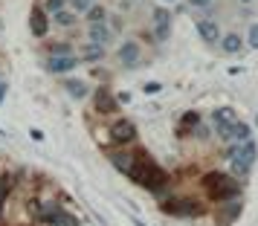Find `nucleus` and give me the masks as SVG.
Segmentation results:
<instances>
[{
  "mask_svg": "<svg viewBox=\"0 0 258 226\" xmlns=\"http://www.w3.org/2000/svg\"><path fill=\"white\" fill-rule=\"evenodd\" d=\"M128 180L131 183H137L140 189L157 194V197L171 189V177H168V171L157 166L148 151H140V154H137V166H134V171H131Z\"/></svg>",
  "mask_w": 258,
  "mask_h": 226,
  "instance_id": "obj_1",
  "label": "nucleus"
},
{
  "mask_svg": "<svg viewBox=\"0 0 258 226\" xmlns=\"http://www.w3.org/2000/svg\"><path fill=\"white\" fill-rule=\"evenodd\" d=\"M200 186H203V191H206V197H209L212 203L235 200V197H241V191H244V183L235 180L232 174H226V171H209V174H203Z\"/></svg>",
  "mask_w": 258,
  "mask_h": 226,
  "instance_id": "obj_2",
  "label": "nucleus"
},
{
  "mask_svg": "<svg viewBox=\"0 0 258 226\" xmlns=\"http://www.w3.org/2000/svg\"><path fill=\"white\" fill-rule=\"evenodd\" d=\"M232 157H229V166H232V177L244 180L252 168H255L258 160V145L255 139H246V142H232Z\"/></svg>",
  "mask_w": 258,
  "mask_h": 226,
  "instance_id": "obj_3",
  "label": "nucleus"
},
{
  "mask_svg": "<svg viewBox=\"0 0 258 226\" xmlns=\"http://www.w3.org/2000/svg\"><path fill=\"white\" fill-rule=\"evenodd\" d=\"M160 212L171 214V217H198L206 212V206H203V200H195V197H168L160 203Z\"/></svg>",
  "mask_w": 258,
  "mask_h": 226,
  "instance_id": "obj_4",
  "label": "nucleus"
},
{
  "mask_svg": "<svg viewBox=\"0 0 258 226\" xmlns=\"http://www.w3.org/2000/svg\"><path fill=\"white\" fill-rule=\"evenodd\" d=\"M38 217L44 220L47 226H82V220L76 217V214H70L67 209H61L55 200L49 203H38Z\"/></svg>",
  "mask_w": 258,
  "mask_h": 226,
  "instance_id": "obj_5",
  "label": "nucleus"
},
{
  "mask_svg": "<svg viewBox=\"0 0 258 226\" xmlns=\"http://www.w3.org/2000/svg\"><path fill=\"white\" fill-rule=\"evenodd\" d=\"M235 119H238V113H235L232 107H215L209 113V128H212V133L218 136V142L229 145V131H232Z\"/></svg>",
  "mask_w": 258,
  "mask_h": 226,
  "instance_id": "obj_6",
  "label": "nucleus"
},
{
  "mask_svg": "<svg viewBox=\"0 0 258 226\" xmlns=\"http://www.w3.org/2000/svg\"><path fill=\"white\" fill-rule=\"evenodd\" d=\"M137 136H140V131H137V125H134L131 119H113L110 128H107V139H110V145H116V148L134 145Z\"/></svg>",
  "mask_w": 258,
  "mask_h": 226,
  "instance_id": "obj_7",
  "label": "nucleus"
},
{
  "mask_svg": "<svg viewBox=\"0 0 258 226\" xmlns=\"http://www.w3.org/2000/svg\"><path fill=\"white\" fill-rule=\"evenodd\" d=\"M116 61L122 70H137L142 61V44L137 38H122V44H116Z\"/></svg>",
  "mask_w": 258,
  "mask_h": 226,
  "instance_id": "obj_8",
  "label": "nucleus"
},
{
  "mask_svg": "<svg viewBox=\"0 0 258 226\" xmlns=\"http://www.w3.org/2000/svg\"><path fill=\"white\" fill-rule=\"evenodd\" d=\"M76 67H82V61H79V55L73 52V55H47L44 58V70L49 72V76H70V72H76Z\"/></svg>",
  "mask_w": 258,
  "mask_h": 226,
  "instance_id": "obj_9",
  "label": "nucleus"
},
{
  "mask_svg": "<svg viewBox=\"0 0 258 226\" xmlns=\"http://www.w3.org/2000/svg\"><path fill=\"white\" fill-rule=\"evenodd\" d=\"M137 148H110L107 151V160H110V166L116 168L119 174H125V177H131V171H134V166H137Z\"/></svg>",
  "mask_w": 258,
  "mask_h": 226,
  "instance_id": "obj_10",
  "label": "nucleus"
},
{
  "mask_svg": "<svg viewBox=\"0 0 258 226\" xmlns=\"http://www.w3.org/2000/svg\"><path fill=\"white\" fill-rule=\"evenodd\" d=\"M244 212V200L235 197V200H223L215 206V226H232Z\"/></svg>",
  "mask_w": 258,
  "mask_h": 226,
  "instance_id": "obj_11",
  "label": "nucleus"
},
{
  "mask_svg": "<svg viewBox=\"0 0 258 226\" xmlns=\"http://www.w3.org/2000/svg\"><path fill=\"white\" fill-rule=\"evenodd\" d=\"M195 32L200 35V41L203 44H218L221 41V24L215 21V18H200V21H195Z\"/></svg>",
  "mask_w": 258,
  "mask_h": 226,
  "instance_id": "obj_12",
  "label": "nucleus"
},
{
  "mask_svg": "<svg viewBox=\"0 0 258 226\" xmlns=\"http://www.w3.org/2000/svg\"><path fill=\"white\" fill-rule=\"evenodd\" d=\"M49 15L41 9V6H32V12H29V35L32 38H47L49 35Z\"/></svg>",
  "mask_w": 258,
  "mask_h": 226,
  "instance_id": "obj_13",
  "label": "nucleus"
},
{
  "mask_svg": "<svg viewBox=\"0 0 258 226\" xmlns=\"http://www.w3.org/2000/svg\"><path fill=\"white\" fill-rule=\"evenodd\" d=\"M116 41V35L110 32V26L107 24H90L87 26V44H96V47H110Z\"/></svg>",
  "mask_w": 258,
  "mask_h": 226,
  "instance_id": "obj_14",
  "label": "nucleus"
},
{
  "mask_svg": "<svg viewBox=\"0 0 258 226\" xmlns=\"http://www.w3.org/2000/svg\"><path fill=\"white\" fill-rule=\"evenodd\" d=\"M93 105H96V113H102V116H110L113 110H116V96L110 93L107 87H99V90H93Z\"/></svg>",
  "mask_w": 258,
  "mask_h": 226,
  "instance_id": "obj_15",
  "label": "nucleus"
},
{
  "mask_svg": "<svg viewBox=\"0 0 258 226\" xmlns=\"http://www.w3.org/2000/svg\"><path fill=\"white\" fill-rule=\"evenodd\" d=\"M61 87H64V93L70 96V99H76V102H84L87 96H90V87H87V82H82V79H61Z\"/></svg>",
  "mask_w": 258,
  "mask_h": 226,
  "instance_id": "obj_16",
  "label": "nucleus"
},
{
  "mask_svg": "<svg viewBox=\"0 0 258 226\" xmlns=\"http://www.w3.org/2000/svg\"><path fill=\"white\" fill-rule=\"evenodd\" d=\"M218 47H221L223 55H241V52L246 49V44H244V38L238 35V32H226V35H221Z\"/></svg>",
  "mask_w": 258,
  "mask_h": 226,
  "instance_id": "obj_17",
  "label": "nucleus"
},
{
  "mask_svg": "<svg viewBox=\"0 0 258 226\" xmlns=\"http://www.w3.org/2000/svg\"><path fill=\"white\" fill-rule=\"evenodd\" d=\"M76 55L82 64H99V61H105L107 49L105 47H96V44H82V47L76 49Z\"/></svg>",
  "mask_w": 258,
  "mask_h": 226,
  "instance_id": "obj_18",
  "label": "nucleus"
},
{
  "mask_svg": "<svg viewBox=\"0 0 258 226\" xmlns=\"http://www.w3.org/2000/svg\"><path fill=\"white\" fill-rule=\"evenodd\" d=\"M168 38H171V21H154V26H151L154 47H163V44H168Z\"/></svg>",
  "mask_w": 258,
  "mask_h": 226,
  "instance_id": "obj_19",
  "label": "nucleus"
},
{
  "mask_svg": "<svg viewBox=\"0 0 258 226\" xmlns=\"http://www.w3.org/2000/svg\"><path fill=\"white\" fill-rule=\"evenodd\" d=\"M44 52L47 55H73L76 47H73V41H67V38H55V41H47L44 44Z\"/></svg>",
  "mask_w": 258,
  "mask_h": 226,
  "instance_id": "obj_20",
  "label": "nucleus"
},
{
  "mask_svg": "<svg viewBox=\"0 0 258 226\" xmlns=\"http://www.w3.org/2000/svg\"><path fill=\"white\" fill-rule=\"evenodd\" d=\"M246 139H252V125L244 119H235L232 131H229V142H246Z\"/></svg>",
  "mask_w": 258,
  "mask_h": 226,
  "instance_id": "obj_21",
  "label": "nucleus"
},
{
  "mask_svg": "<svg viewBox=\"0 0 258 226\" xmlns=\"http://www.w3.org/2000/svg\"><path fill=\"white\" fill-rule=\"evenodd\" d=\"M49 24H52V26H61V29H73V26L79 24V15L70 12V9H61V12L49 15Z\"/></svg>",
  "mask_w": 258,
  "mask_h": 226,
  "instance_id": "obj_22",
  "label": "nucleus"
},
{
  "mask_svg": "<svg viewBox=\"0 0 258 226\" xmlns=\"http://www.w3.org/2000/svg\"><path fill=\"white\" fill-rule=\"evenodd\" d=\"M107 15H110V12H107L102 3H99V6L93 3V6L84 12V21H87V26H90V24H107Z\"/></svg>",
  "mask_w": 258,
  "mask_h": 226,
  "instance_id": "obj_23",
  "label": "nucleus"
},
{
  "mask_svg": "<svg viewBox=\"0 0 258 226\" xmlns=\"http://www.w3.org/2000/svg\"><path fill=\"white\" fill-rule=\"evenodd\" d=\"M38 6L47 15H55V12H61V9H67V0H41Z\"/></svg>",
  "mask_w": 258,
  "mask_h": 226,
  "instance_id": "obj_24",
  "label": "nucleus"
},
{
  "mask_svg": "<svg viewBox=\"0 0 258 226\" xmlns=\"http://www.w3.org/2000/svg\"><path fill=\"white\" fill-rule=\"evenodd\" d=\"M93 3H96V0H67V9H70V12H76L79 18H82V15L87 12L90 6H93Z\"/></svg>",
  "mask_w": 258,
  "mask_h": 226,
  "instance_id": "obj_25",
  "label": "nucleus"
},
{
  "mask_svg": "<svg viewBox=\"0 0 258 226\" xmlns=\"http://www.w3.org/2000/svg\"><path fill=\"white\" fill-rule=\"evenodd\" d=\"M9 194H12V177H0V214H3V206H6Z\"/></svg>",
  "mask_w": 258,
  "mask_h": 226,
  "instance_id": "obj_26",
  "label": "nucleus"
},
{
  "mask_svg": "<svg viewBox=\"0 0 258 226\" xmlns=\"http://www.w3.org/2000/svg\"><path fill=\"white\" fill-rule=\"evenodd\" d=\"M244 44H246V49H258V24H249Z\"/></svg>",
  "mask_w": 258,
  "mask_h": 226,
  "instance_id": "obj_27",
  "label": "nucleus"
},
{
  "mask_svg": "<svg viewBox=\"0 0 258 226\" xmlns=\"http://www.w3.org/2000/svg\"><path fill=\"white\" fill-rule=\"evenodd\" d=\"M107 26H110L113 35H119V32L125 29V18H122V15H107Z\"/></svg>",
  "mask_w": 258,
  "mask_h": 226,
  "instance_id": "obj_28",
  "label": "nucleus"
},
{
  "mask_svg": "<svg viewBox=\"0 0 258 226\" xmlns=\"http://www.w3.org/2000/svg\"><path fill=\"white\" fill-rule=\"evenodd\" d=\"M142 93H145V96H160V93H163V84H160V82H145V84H142Z\"/></svg>",
  "mask_w": 258,
  "mask_h": 226,
  "instance_id": "obj_29",
  "label": "nucleus"
},
{
  "mask_svg": "<svg viewBox=\"0 0 258 226\" xmlns=\"http://www.w3.org/2000/svg\"><path fill=\"white\" fill-rule=\"evenodd\" d=\"M198 122H203V119H200V113H198V110H188L186 116H183V125H186V128H195Z\"/></svg>",
  "mask_w": 258,
  "mask_h": 226,
  "instance_id": "obj_30",
  "label": "nucleus"
},
{
  "mask_svg": "<svg viewBox=\"0 0 258 226\" xmlns=\"http://www.w3.org/2000/svg\"><path fill=\"white\" fill-rule=\"evenodd\" d=\"M186 3L191 6V9H209L215 0H186Z\"/></svg>",
  "mask_w": 258,
  "mask_h": 226,
  "instance_id": "obj_31",
  "label": "nucleus"
},
{
  "mask_svg": "<svg viewBox=\"0 0 258 226\" xmlns=\"http://www.w3.org/2000/svg\"><path fill=\"white\" fill-rule=\"evenodd\" d=\"M29 136H32L35 142H44V139H47V136H44V131H41V128H32V131H29Z\"/></svg>",
  "mask_w": 258,
  "mask_h": 226,
  "instance_id": "obj_32",
  "label": "nucleus"
},
{
  "mask_svg": "<svg viewBox=\"0 0 258 226\" xmlns=\"http://www.w3.org/2000/svg\"><path fill=\"white\" fill-rule=\"evenodd\" d=\"M6 93H9V84H6V82H0V105L6 102Z\"/></svg>",
  "mask_w": 258,
  "mask_h": 226,
  "instance_id": "obj_33",
  "label": "nucleus"
},
{
  "mask_svg": "<svg viewBox=\"0 0 258 226\" xmlns=\"http://www.w3.org/2000/svg\"><path fill=\"white\" fill-rule=\"evenodd\" d=\"M238 3H244V6H249V3H255V0H238Z\"/></svg>",
  "mask_w": 258,
  "mask_h": 226,
  "instance_id": "obj_34",
  "label": "nucleus"
},
{
  "mask_svg": "<svg viewBox=\"0 0 258 226\" xmlns=\"http://www.w3.org/2000/svg\"><path fill=\"white\" fill-rule=\"evenodd\" d=\"M163 3H165V6H171V3H177V0H163Z\"/></svg>",
  "mask_w": 258,
  "mask_h": 226,
  "instance_id": "obj_35",
  "label": "nucleus"
},
{
  "mask_svg": "<svg viewBox=\"0 0 258 226\" xmlns=\"http://www.w3.org/2000/svg\"><path fill=\"white\" fill-rule=\"evenodd\" d=\"M134 223H137V226H145V223H142V220H137V217H134Z\"/></svg>",
  "mask_w": 258,
  "mask_h": 226,
  "instance_id": "obj_36",
  "label": "nucleus"
}]
</instances>
